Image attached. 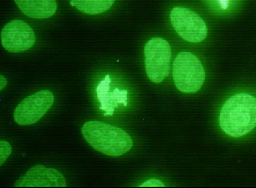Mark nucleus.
Wrapping results in <instances>:
<instances>
[{
	"mask_svg": "<svg viewBox=\"0 0 256 188\" xmlns=\"http://www.w3.org/2000/svg\"><path fill=\"white\" fill-rule=\"evenodd\" d=\"M222 130L232 138H241L256 128V98L238 94L224 106L220 114Z\"/></svg>",
	"mask_w": 256,
	"mask_h": 188,
	"instance_id": "f257e3e1",
	"label": "nucleus"
},
{
	"mask_svg": "<svg viewBox=\"0 0 256 188\" xmlns=\"http://www.w3.org/2000/svg\"><path fill=\"white\" fill-rule=\"evenodd\" d=\"M85 140L98 152L118 158L133 147L130 136L122 129L99 121H90L82 128Z\"/></svg>",
	"mask_w": 256,
	"mask_h": 188,
	"instance_id": "f03ea898",
	"label": "nucleus"
},
{
	"mask_svg": "<svg viewBox=\"0 0 256 188\" xmlns=\"http://www.w3.org/2000/svg\"><path fill=\"white\" fill-rule=\"evenodd\" d=\"M173 76L178 89L186 94L199 91L206 77L202 62L189 52H182L178 56L174 62Z\"/></svg>",
	"mask_w": 256,
	"mask_h": 188,
	"instance_id": "7ed1b4c3",
	"label": "nucleus"
},
{
	"mask_svg": "<svg viewBox=\"0 0 256 188\" xmlns=\"http://www.w3.org/2000/svg\"><path fill=\"white\" fill-rule=\"evenodd\" d=\"M146 66L149 79L156 84L162 82L170 74L172 48L161 38L148 41L144 48Z\"/></svg>",
	"mask_w": 256,
	"mask_h": 188,
	"instance_id": "20e7f679",
	"label": "nucleus"
},
{
	"mask_svg": "<svg viewBox=\"0 0 256 188\" xmlns=\"http://www.w3.org/2000/svg\"><path fill=\"white\" fill-rule=\"evenodd\" d=\"M170 20L178 34L191 43H200L208 36L206 24L198 15L182 7L173 9Z\"/></svg>",
	"mask_w": 256,
	"mask_h": 188,
	"instance_id": "39448f33",
	"label": "nucleus"
},
{
	"mask_svg": "<svg viewBox=\"0 0 256 188\" xmlns=\"http://www.w3.org/2000/svg\"><path fill=\"white\" fill-rule=\"evenodd\" d=\"M54 102V96L51 92L42 90L37 92L19 104L14 112V120L21 126L34 124L44 118Z\"/></svg>",
	"mask_w": 256,
	"mask_h": 188,
	"instance_id": "423d86ee",
	"label": "nucleus"
},
{
	"mask_svg": "<svg viewBox=\"0 0 256 188\" xmlns=\"http://www.w3.org/2000/svg\"><path fill=\"white\" fill-rule=\"evenodd\" d=\"M4 48L12 53L26 51L36 44L34 30L26 23L20 20H14L4 28L2 33Z\"/></svg>",
	"mask_w": 256,
	"mask_h": 188,
	"instance_id": "0eeeda50",
	"label": "nucleus"
},
{
	"mask_svg": "<svg viewBox=\"0 0 256 188\" xmlns=\"http://www.w3.org/2000/svg\"><path fill=\"white\" fill-rule=\"evenodd\" d=\"M16 187H66L65 177L58 170L35 166L15 184Z\"/></svg>",
	"mask_w": 256,
	"mask_h": 188,
	"instance_id": "6e6552de",
	"label": "nucleus"
},
{
	"mask_svg": "<svg viewBox=\"0 0 256 188\" xmlns=\"http://www.w3.org/2000/svg\"><path fill=\"white\" fill-rule=\"evenodd\" d=\"M111 82L108 76L97 88L98 96L102 106L100 109L105 112L104 116H112L114 108H118L119 104H123L124 106L128 105V92L116 88L114 92H110Z\"/></svg>",
	"mask_w": 256,
	"mask_h": 188,
	"instance_id": "1a4fd4ad",
	"label": "nucleus"
},
{
	"mask_svg": "<svg viewBox=\"0 0 256 188\" xmlns=\"http://www.w3.org/2000/svg\"><path fill=\"white\" fill-rule=\"evenodd\" d=\"M21 12L29 18L46 19L54 16L58 9L56 0H14Z\"/></svg>",
	"mask_w": 256,
	"mask_h": 188,
	"instance_id": "9d476101",
	"label": "nucleus"
},
{
	"mask_svg": "<svg viewBox=\"0 0 256 188\" xmlns=\"http://www.w3.org/2000/svg\"><path fill=\"white\" fill-rule=\"evenodd\" d=\"M116 0H71L70 4L88 15H98L108 12Z\"/></svg>",
	"mask_w": 256,
	"mask_h": 188,
	"instance_id": "9b49d317",
	"label": "nucleus"
},
{
	"mask_svg": "<svg viewBox=\"0 0 256 188\" xmlns=\"http://www.w3.org/2000/svg\"><path fill=\"white\" fill-rule=\"evenodd\" d=\"M12 152V146L8 142L0 141V166L4 164Z\"/></svg>",
	"mask_w": 256,
	"mask_h": 188,
	"instance_id": "f8f14e48",
	"label": "nucleus"
},
{
	"mask_svg": "<svg viewBox=\"0 0 256 188\" xmlns=\"http://www.w3.org/2000/svg\"><path fill=\"white\" fill-rule=\"evenodd\" d=\"M140 186H165L164 184L158 180H152L143 184Z\"/></svg>",
	"mask_w": 256,
	"mask_h": 188,
	"instance_id": "ddd939ff",
	"label": "nucleus"
},
{
	"mask_svg": "<svg viewBox=\"0 0 256 188\" xmlns=\"http://www.w3.org/2000/svg\"><path fill=\"white\" fill-rule=\"evenodd\" d=\"M8 84V81L6 78L2 76H0V90L2 91L4 90Z\"/></svg>",
	"mask_w": 256,
	"mask_h": 188,
	"instance_id": "4468645a",
	"label": "nucleus"
}]
</instances>
